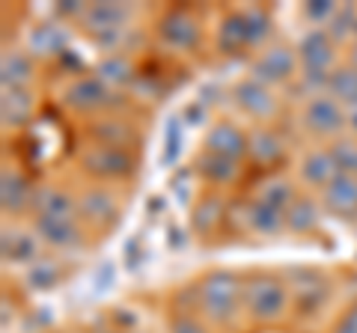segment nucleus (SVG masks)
Masks as SVG:
<instances>
[{"instance_id": "nucleus-7", "label": "nucleus", "mask_w": 357, "mask_h": 333, "mask_svg": "<svg viewBox=\"0 0 357 333\" xmlns=\"http://www.w3.org/2000/svg\"><path fill=\"white\" fill-rule=\"evenodd\" d=\"M158 36L176 51H191L199 42V21L188 9H170L158 21Z\"/></svg>"}, {"instance_id": "nucleus-28", "label": "nucleus", "mask_w": 357, "mask_h": 333, "mask_svg": "<svg viewBox=\"0 0 357 333\" xmlns=\"http://www.w3.org/2000/svg\"><path fill=\"white\" fill-rule=\"evenodd\" d=\"M66 51V33L54 24H39L30 33V54L36 57H51V54Z\"/></svg>"}, {"instance_id": "nucleus-36", "label": "nucleus", "mask_w": 357, "mask_h": 333, "mask_svg": "<svg viewBox=\"0 0 357 333\" xmlns=\"http://www.w3.org/2000/svg\"><path fill=\"white\" fill-rule=\"evenodd\" d=\"M357 30V13L354 6H345V9H337V15L331 21V39H342L345 33Z\"/></svg>"}, {"instance_id": "nucleus-34", "label": "nucleus", "mask_w": 357, "mask_h": 333, "mask_svg": "<svg viewBox=\"0 0 357 333\" xmlns=\"http://www.w3.org/2000/svg\"><path fill=\"white\" fill-rule=\"evenodd\" d=\"M333 161H337L340 173H349V176H357V143L354 140H340L337 146L331 149Z\"/></svg>"}, {"instance_id": "nucleus-16", "label": "nucleus", "mask_w": 357, "mask_h": 333, "mask_svg": "<svg viewBox=\"0 0 357 333\" xmlns=\"http://www.w3.org/2000/svg\"><path fill=\"white\" fill-rule=\"evenodd\" d=\"M0 81L3 90H27V84L33 81V60L27 51H3L0 57Z\"/></svg>"}, {"instance_id": "nucleus-14", "label": "nucleus", "mask_w": 357, "mask_h": 333, "mask_svg": "<svg viewBox=\"0 0 357 333\" xmlns=\"http://www.w3.org/2000/svg\"><path fill=\"white\" fill-rule=\"evenodd\" d=\"M321 206L340 217H354L357 215V176L340 173L325 191H321Z\"/></svg>"}, {"instance_id": "nucleus-23", "label": "nucleus", "mask_w": 357, "mask_h": 333, "mask_svg": "<svg viewBox=\"0 0 357 333\" xmlns=\"http://www.w3.org/2000/svg\"><path fill=\"white\" fill-rule=\"evenodd\" d=\"M0 114H3V125H24L33 116V93L30 90H3L0 98Z\"/></svg>"}, {"instance_id": "nucleus-42", "label": "nucleus", "mask_w": 357, "mask_h": 333, "mask_svg": "<svg viewBox=\"0 0 357 333\" xmlns=\"http://www.w3.org/2000/svg\"><path fill=\"white\" fill-rule=\"evenodd\" d=\"M126 259H128V268H137V262H140V244L137 241H131L126 247Z\"/></svg>"}, {"instance_id": "nucleus-41", "label": "nucleus", "mask_w": 357, "mask_h": 333, "mask_svg": "<svg viewBox=\"0 0 357 333\" xmlns=\"http://www.w3.org/2000/svg\"><path fill=\"white\" fill-rule=\"evenodd\" d=\"M178 143H182V137H176V125H170V134H167V152H164V161H173V158H176V149H182Z\"/></svg>"}, {"instance_id": "nucleus-5", "label": "nucleus", "mask_w": 357, "mask_h": 333, "mask_svg": "<svg viewBox=\"0 0 357 333\" xmlns=\"http://www.w3.org/2000/svg\"><path fill=\"white\" fill-rule=\"evenodd\" d=\"M128 18H131V13H128V6H122V3H89L84 13V27L89 36L96 39V45L114 48Z\"/></svg>"}, {"instance_id": "nucleus-8", "label": "nucleus", "mask_w": 357, "mask_h": 333, "mask_svg": "<svg viewBox=\"0 0 357 333\" xmlns=\"http://www.w3.org/2000/svg\"><path fill=\"white\" fill-rule=\"evenodd\" d=\"M110 86L102 81L98 75H81L77 81H72V86L66 90V104L77 114H93V110H102L110 104Z\"/></svg>"}, {"instance_id": "nucleus-25", "label": "nucleus", "mask_w": 357, "mask_h": 333, "mask_svg": "<svg viewBox=\"0 0 357 333\" xmlns=\"http://www.w3.org/2000/svg\"><path fill=\"white\" fill-rule=\"evenodd\" d=\"M248 155L256 164H274L283 158V143L274 131L268 128H256L253 134L248 137Z\"/></svg>"}, {"instance_id": "nucleus-21", "label": "nucleus", "mask_w": 357, "mask_h": 333, "mask_svg": "<svg viewBox=\"0 0 357 333\" xmlns=\"http://www.w3.org/2000/svg\"><path fill=\"white\" fill-rule=\"evenodd\" d=\"M218 45L223 54H238L244 48H250V36H248V21L244 13H229L220 21V33H218Z\"/></svg>"}, {"instance_id": "nucleus-32", "label": "nucleus", "mask_w": 357, "mask_h": 333, "mask_svg": "<svg viewBox=\"0 0 357 333\" xmlns=\"http://www.w3.org/2000/svg\"><path fill=\"white\" fill-rule=\"evenodd\" d=\"M259 203H265V206H271V208H277V212H283L286 215V208L295 203V196H292V185H289L286 179H274V182H268L262 191H259Z\"/></svg>"}, {"instance_id": "nucleus-2", "label": "nucleus", "mask_w": 357, "mask_h": 333, "mask_svg": "<svg viewBox=\"0 0 357 333\" xmlns=\"http://www.w3.org/2000/svg\"><path fill=\"white\" fill-rule=\"evenodd\" d=\"M289 304V292L280 277L274 274H256L244 286V307L256 321H274L283 316Z\"/></svg>"}, {"instance_id": "nucleus-19", "label": "nucleus", "mask_w": 357, "mask_h": 333, "mask_svg": "<svg viewBox=\"0 0 357 333\" xmlns=\"http://www.w3.org/2000/svg\"><path fill=\"white\" fill-rule=\"evenodd\" d=\"M301 176H304V182H310V185H316V187L325 191V187L340 176V166H337V161H333L331 152L316 149V152L307 155L304 164H301Z\"/></svg>"}, {"instance_id": "nucleus-30", "label": "nucleus", "mask_w": 357, "mask_h": 333, "mask_svg": "<svg viewBox=\"0 0 357 333\" xmlns=\"http://www.w3.org/2000/svg\"><path fill=\"white\" fill-rule=\"evenodd\" d=\"M57 280H60V268H57V262H51V259H39V262L27 265L24 283H27L30 288H36V292H45V288H51Z\"/></svg>"}, {"instance_id": "nucleus-39", "label": "nucleus", "mask_w": 357, "mask_h": 333, "mask_svg": "<svg viewBox=\"0 0 357 333\" xmlns=\"http://www.w3.org/2000/svg\"><path fill=\"white\" fill-rule=\"evenodd\" d=\"M333 333H357V304H351L349 309H345V316L337 321Z\"/></svg>"}, {"instance_id": "nucleus-44", "label": "nucleus", "mask_w": 357, "mask_h": 333, "mask_svg": "<svg viewBox=\"0 0 357 333\" xmlns=\"http://www.w3.org/2000/svg\"><path fill=\"white\" fill-rule=\"evenodd\" d=\"M351 69H357V42H354V48H351Z\"/></svg>"}, {"instance_id": "nucleus-22", "label": "nucleus", "mask_w": 357, "mask_h": 333, "mask_svg": "<svg viewBox=\"0 0 357 333\" xmlns=\"http://www.w3.org/2000/svg\"><path fill=\"white\" fill-rule=\"evenodd\" d=\"M244 220H248V229L259 232V235H277V232L286 226V215H283V212H277V208H271V206L259 203V199L248 203Z\"/></svg>"}, {"instance_id": "nucleus-15", "label": "nucleus", "mask_w": 357, "mask_h": 333, "mask_svg": "<svg viewBox=\"0 0 357 333\" xmlns=\"http://www.w3.org/2000/svg\"><path fill=\"white\" fill-rule=\"evenodd\" d=\"M77 212H81V217L86 220L89 226H96V229H105L110 226L116 220L119 215V208H116V199L110 196L107 191H86L84 199L77 203Z\"/></svg>"}, {"instance_id": "nucleus-29", "label": "nucleus", "mask_w": 357, "mask_h": 333, "mask_svg": "<svg viewBox=\"0 0 357 333\" xmlns=\"http://www.w3.org/2000/svg\"><path fill=\"white\" fill-rule=\"evenodd\" d=\"M328 93L337 98V102L342 107H351L357 104V69H337L331 75V81H328Z\"/></svg>"}, {"instance_id": "nucleus-31", "label": "nucleus", "mask_w": 357, "mask_h": 333, "mask_svg": "<svg viewBox=\"0 0 357 333\" xmlns=\"http://www.w3.org/2000/svg\"><path fill=\"white\" fill-rule=\"evenodd\" d=\"M102 81L114 90V86H126L131 77H134V69H131V63L126 57H107L102 60V65H98V72H96Z\"/></svg>"}, {"instance_id": "nucleus-11", "label": "nucleus", "mask_w": 357, "mask_h": 333, "mask_svg": "<svg viewBox=\"0 0 357 333\" xmlns=\"http://www.w3.org/2000/svg\"><path fill=\"white\" fill-rule=\"evenodd\" d=\"M295 54L283 48V45H277V48H268L259 60L253 63V77L256 81H262V84H283L289 81V77L295 75Z\"/></svg>"}, {"instance_id": "nucleus-43", "label": "nucleus", "mask_w": 357, "mask_h": 333, "mask_svg": "<svg viewBox=\"0 0 357 333\" xmlns=\"http://www.w3.org/2000/svg\"><path fill=\"white\" fill-rule=\"evenodd\" d=\"M345 122H349V128L357 134V104H351V107H345Z\"/></svg>"}, {"instance_id": "nucleus-26", "label": "nucleus", "mask_w": 357, "mask_h": 333, "mask_svg": "<svg viewBox=\"0 0 357 333\" xmlns=\"http://www.w3.org/2000/svg\"><path fill=\"white\" fill-rule=\"evenodd\" d=\"M319 206H316V199H310V196H298L292 206L286 208V226L298 232V235H307V232H312L319 226Z\"/></svg>"}, {"instance_id": "nucleus-27", "label": "nucleus", "mask_w": 357, "mask_h": 333, "mask_svg": "<svg viewBox=\"0 0 357 333\" xmlns=\"http://www.w3.org/2000/svg\"><path fill=\"white\" fill-rule=\"evenodd\" d=\"M93 137L96 143H105V146H116V149H128L131 143H134V128L128 125V122H122V119H98L93 128Z\"/></svg>"}, {"instance_id": "nucleus-13", "label": "nucleus", "mask_w": 357, "mask_h": 333, "mask_svg": "<svg viewBox=\"0 0 357 333\" xmlns=\"http://www.w3.org/2000/svg\"><path fill=\"white\" fill-rule=\"evenodd\" d=\"M33 196H36V191H33L30 182L18 170L6 166L0 173V206H3L6 215H18L24 208H33Z\"/></svg>"}, {"instance_id": "nucleus-3", "label": "nucleus", "mask_w": 357, "mask_h": 333, "mask_svg": "<svg viewBox=\"0 0 357 333\" xmlns=\"http://www.w3.org/2000/svg\"><path fill=\"white\" fill-rule=\"evenodd\" d=\"M81 166L96 176V179H107V182H119L134 176V155L128 149H116V146H105V143H93L89 149H84L81 155Z\"/></svg>"}, {"instance_id": "nucleus-20", "label": "nucleus", "mask_w": 357, "mask_h": 333, "mask_svg": "<svg viewBox=\"0 0 357 333\" xmlns=\"http://www.w3.org/2000/svg\"><path fill=\"white\" fill-rule=\"evenodd\" d=\"M197 173L203 176V179H208L211 185H229L238 179V161L223 158V155H211V152H199Z\"/></svg>"}, {"instance_id": "nucleus-10", "label": "nucleus", "mask_w": 357, "mask_h": 333, "mask_svg": "<svg viewBox=\"0 0 357 333\" xmlns=\"http://www.w3.org/2000/svg\"><path fill=\"white\" fill-rule=\"evenodd\" d=\"M232 95H236V102H238V107L244 110V114H250L256 119H268V116H274V110H277V98L271 93V86L256 81L253 75L244 77Z\"/></svg>"}, {"instance_id": "nucleus-24", "label": "nucleus", "mask_w": 357, "mask_h": 333, "mask_svg": "<svg viewBox=\"0 0 357 333\" xmlns=\"http://www.w3.org/2000/svg\"><path fill=\"white\" fill-rule=\"evenodd\" d=\"M223 217H227V206H223V199L220 196H203L197 203V208H194V217H191L194 232L197 235H211V232L223 224Z\"/></svg>"}, {"instance_id": "nucleus-35", "label": "nucleus", "mask_w": 357, "mask_h": 333, "mask_svg": "<svg viewBox=\"0 0 357 333\" xmlns=\"http://www.w3.org/2000/svg\"><path fill=\"white\" fill-rule=\"evenodd\" d=\"M244 21H248L250 48L259 45V42L268 36V30H271V18H268V13L265 9H250V13H244Z\"/></svg>"}, {"instance_id": "nucleus-17", "label": "nucleus", "mask_w": 357, "mask_h": 333, "mask_svg": "<svg viewBox=\"0 0 357 333\" xmlns=\"http://www.w3.org/2000/svg\"><path fill=\"white\" fill-rule=\"evenodd\" d=\"M3 262H15V265H33L39 262V235L36 232H21V229H13V232H3Z\"/></svg>"}, {"instance_id": "nucleus-1", "label": "nucleus", "mask_w": 357, "mask_h": 333, "mask_svg": "<svg viewBox=\"0 0 357 333\" xmlns=\"http://www.w3.org/2000/svg\"><path fill=\"white\" fill-rule=\"evenodd\" d=\"M241 295H244V288L238 283V277L229 271H211L197 286L199 309H203L206 318H211V321H229L238 313Z\"/></svg>"}, {"instance_id": "nucleus-6", "label": "nucleus", "mask_w": 357, "mask_h": 333, "mask_svg": "<svg viewBox=\"0 0 357 333\" xmlns=\"http://www.w3.org/2000/svg\"><path fill=\"white\" fill-rule=\"evenodd\" d=\"M304 122L310 131H316V134H337L342 131L349 122H345V107L333 98L331 93H319L312 95L307 107H304Z\"/></svg>"}, {"instance_id": "nucleus-40", "label": "nucleus", "mask_w": 357, "mask_h": 333, "mask_svg": "<svg viewBox=\"0 0 357 333\" xmlns=\"http://www.w3.org/2000/svg\"><path fill=\"white\" fill-rule=\"evenodd\" d=\"M84 13H86V6L81 0H63V3H57V15H63V18H72V15L84 18Z\"/></svg>"}, {"instance_id": "nucleus-9", "label": "nucleus", "mask_w": 357, "mask_h": 333, "mask_svg": "<svg viewBox=\"0 0 357 333\" xmlns=\"http://www.w3.org/2000/svg\"><path fill=\"white\" fill-rule=\"evenodd\" d=\"M33 232L39 241L51 244L57 250H72L81 244V224L75 217H51V215H36L33 217Z\"/></svg>"}, {"instance_id": "nucleus-38", "label": "nucleus", "mask_w": 357, "mask_h": 333, "mask_svg": "<svg viewBox=\"0 0 357 333\" xmlns=\"http://www.w3.org/2000/svg\"><path fill=\"white\" fill-rule=\"evenodd\" d=\"M170 333H208V330L199 325L194 316H185V313H182V316H176V318H173Z\"/></svg>"}, {"instance_id": "nucleus-18", "label": "nucleus", "mask_w": 357, "mask_h": 333, "mask_svg": "<svg viewBox=\"0 0 357 333\" xmlns=\"http://www.w3.org/2000/svg\"><path fill=\"white\" fill-rule=\"evenodd\" d=\"M77 203L63 187H39L33 196V215H51V217H75Z\"/></svg>"}, {"instance_id": "nucleus-4", "label": "nucleus", "mask_w": 357, "mask_h": 333, "mask_svg": "<svg viewBox=\"0 0 357 333\" xmlns=\"http://www.w3.org/2000/svg\"><path fill=\"white\" fill-rule=\"evenodd\" d=\"M298 63L304 69V77L310 84H325L331 81V65H333V39L328 30H310L298 45Z\"/></svg>"}, {"instance_id": "nucleus-12", "label": "nucleus", "mask_w": 357, "mask_h": 333, "mask_svg": "<svg viewBox=\"0 0 357 333\" xmlns=\"http://www.w3.org/2000/svg\"><path fill=\"white\" fill-rule=\"evenodd\" d=\"M203 152L238 161L241 155H248V134H244L238 125H232V122H218V125H211V131L206 134Z\"/></svg>"}, {"instance_id": "nucleus-33", "label": "nucleus", "mask_w": 357, "mask_h": 333, "mask_svg": "<svg viewBox=\"0 0 357 333\" xmlns=\"http://www.w3.org/2000/svg\"><path fill=\"white\" fill-rule=\"evenodd\" d=\"M325 297V283H321L319 274L312 271H301V283H298V304L304 309H312L316 304H321Z\"/></svg>"}, {"instance_id": "nucleus-37", "label": "nucleus", "mask_w": 357, "mask_h": 333, "mask_svg": "<svg viewBox=\"0 0 357 333\" xmlns=\"http://www.w3.org/2000/svg\"><path fill=\"white\" fill-rule=\"evenodd\" d=\"M304 15L312 21V24H321L325 18L337 15V3H331V0H310L304 6Z\"/></svg>"}]
</instances>
